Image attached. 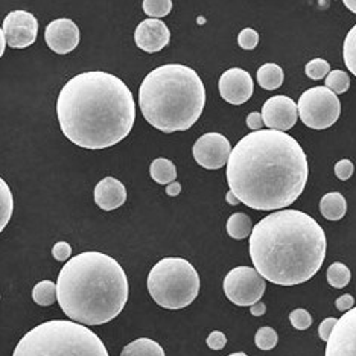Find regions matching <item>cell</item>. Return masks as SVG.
Here are the masks:
<instances>
[{"mask_svg": "<svg viewBox=\"0 0 356 356\" xmlns=\"http://www.w3.org/2000/svg\"><path fill=\"white\" fill-rule=\"evenodd\" d=\"M120 356H165V350L154 339L139 338L127 344Z\"/></svg>", "mask_w": 356, "mask_h": 356, "instance_id": "ffe728a7", "label": "cell"}, {"mask_svg": "<svg viewBox=\"0 0 356 356\" xmlns=\"http://www.w3.org/2000/svg\"><path fill=\"white\" fill-rule=\"evenodd\" d=\"M52 256L56 259V261H60V262L67 261V259H70V256H72V247H70L69 242H64V241L56 242V244L52 248Z\"/></svg>", "mask_w": 356, "mask_h": 356, "instance_id": "e575fe53", "label": "cell"}, {"mask_svg": "<svg viewBox=\"0 0 356 356\" xmlns=\"http://www.w3.org/2000/svg\"><path fill=\"white\" fill-rule=\"evenodd\" d=\"M352 279L350 270L341 262H335L332 264L327 268V282L330 286H334L337 289H341L344 286L349 285V282Z\"/></svg>", "mask_w": 356, "mask_h": 356, "instance_id": "d4e9b609", "label": "cell"}, {"mask_svg": "<svg viewBox=\"0 0 356 356\" xmlns=\"http://www.w3.org/2000/svg\"><path fill=\"white\" fill-rule=\"evenodd\" d=\"M238 43L242 49L253 51L254 47L259 44V34L252 28L242 29L238 35Z\"/></svg>", "mask_w": 356, "mask_h": 356, "instance_id": "1f68e13d", "label": "cell"}, {"mask_svg": "<svg viewBox=\"0 0 356 356\" xmlns=\"http://www.w3.org/2000/svg\"><path fill=\"white\" fill-rule=\"evenodd\" d=\"M298 110L296 102L288 96L277 95L266 99L262 107L264 125L277 131H288L297 122Z\"/></svg>", "mask_w": 356, "mask_h": 356, "instance_id": "4fadbf2b", "label": "cell"}, {"mask_svg": "<svg viewBox=\"0 0 356 356\" xmlns=\"http://www.w3.org/2000/svg\"><path fill=\"white\" fill-rule=\"evenodd\" d=\"M326 87L335 95H343L350 87V78L344 70H332L326 76Z\"/></svg>", "mask_w": 356, "mask_h": 356, "instance_id": "484cf974", "label": "cell"}, {"mask_svg": "<svg viewBox=\"0 0 356 356\" xmlns=\"http://www.w3.org/2000/svg\"><path fill=\"white\" fill-rule=\"evenodd\" d=\"M247 127L250 129H253V131H259V129H262V127H264L262 115H259L257 111L250 113V115L247 116Z\"/></svg>", "mask_w": 356, "mask_h": 356, "instance_id": "74e56055", "label": "cell"}, {"mask_svg": "<svg viewBox=\"0 0 356 356\" xmlns=\"http://www.w3.org/2000/svg\"><path fill=\"white\" fill-rule=\"evenodd\" d=\"M337 320L338 318H334V317L326 318V320H323V323L318 326V335H320V338L325 343H327V339H329V337L332 334V329H334Z\"/></svg>", "mask_w": 356, "mask_h": 356, "instance_id": "d590c367", "label": "cell"}, {"mask_svg": "<svg viewBox=\"0 0 356 356\" xmlns=\"http://www.w3.org/2000/svg\"><path fill=\"white\" fill-rule=\"evenodd\" d=\"M2 29L8 46L13 49H25L35 43L38 22L34 14L17 10L6 15Z\"/></svg>", "mask_w": 356, "mask_h": 356, "instance_id": "8fae6325", "label": "cell"}, {"mask_svg": "<svg viewBox=\"0 0 356 356\" xmlns=\"http://www.w3.org/2000/svg\"><path fill=\"white\" fill-rule=\"evenodd\" d=\"M127 201L125 186L115 177H105L95 188V203L105 212L124 206Z\"/></svg>", "mask_w": 356, "mask_h": 356, "instance_id": "e0dca14e", "label": "cell"}, {"mask_svg": "<svg viewBox=\"0 0 356 356\" xmlns=\"http://www.w3.org/2000/svg\"><path fill=\"white\" fill-rule=\"evenodd\" d=\"M289 321L293 327L298 330H306L312 325V317L306 309H296L289 314Z\"/></svg>", "mask_w": 356, "mask_h": 356, "instance_id": "4dcf8cb0", "label": "cell"}, {"mask_svg": "<svg viewBox=\"0 0 356 356\" xmlns=\"http://www.w3.org/2000/svg\"><path fill=\"white\" fill-rule=\"evenodd\" d=\"M326 356H356V307L337 320L327 339Z\"/></svg>", "mask_w": 356, "mask_h": 356, "instance_id": "7c38bea8", "label": "cell"}, {"mask_svg": "<svg viewBox=\"0 0 356 356\" xmlns=\"http://www.w3.org/2000/svg\"><path fill=\"white\" fill-rule=\"evenodd\" d=\"M329 72H330L329 63L326 60H321V58H315V60L309 61L305 67V74L307 75V78H311L314 81H318V79H323L325 76H327Z\"/></svg>", "mask_w": 356, "mask_h": 356, "instance_id": "f546056e", "label": "cell"}, {"mask_svg": "<svg viewBox=\"0 0 356 356\" xmlns=\"http://www.w3.org/2000/svg\"><path fill=\"white\" fill-rule=\"evenodd\" d=\"M320 212L327 221H339L347 212V201L339 192L326 193L320 201Z\"/></svg>", "mask_w": 356, "mask_h": 356, "instance_id": "ac0fdd59", "label": "cell"}, {"mask_svg": "<svg viewBox=\"0 0 356 356\" xmlns=\"http://www.w3.org/2000/svg\"><path fill=\"white\" fill-rule=\"evenodd\" d=\"M5 46H6V38L3 34V29L0 28V58H2V55L5 54Z\"/></svg>", "mask_w": 356, "mask_h": 356, "instance_id": "b9f144b4", "label": "cell"}, {"mask_svg": "<svg viewBox=\"0 0 356 356\" xmlns=\"http://www.w3.org/2000/svg\"><path fill=\"white\" fill-rule=\"evenodd\" d=\"M307 175L303 148L277 129H259L242 137L227 161L230 191L254 210L291 206L303 193Z\"/></svg>", "mask_w": 356, "mask_h": 356, "instance_id": "6da1fadb", "label": "cell"}, {"mask_svg": "<svg viewBox=\"0 0 356 356\" xmlns=\"http://www.w3.org/2000/svg\"><path fill=\"white\" fill-rule=\"evenodd\" d=\"M321 225L300 210H279L259 221L250 234V257L265 280L282 286L312 279L326 257Z\"/></svg>", "mask_w": 356, "mask_h": 356, "instance_id": "3957f363", "label": "cell"}, {"mask_svg": "<svg viewBox=\"0 0 356 356\" xmlns=\"http://www.w3.org/2000/svg\"><path fill=\"white\" fill-rule=\"evenodd\" d=\"M44 40L51 51L66 55L76 49L79 44V29L70 19H58L51 22L44 31Z\"/></svg>", "mask_w": 356, "mask_h": 356, "instance_id": "9a60e30c", "label": "cell"}, {"mask_svg": "<svg viewBox=\"0 0 356 356\" xmlns=\"http://www.w3.org/2000/svg\"><path fill=\"white\" fill-rule=\"evenodd\" d=\"M143 13L152 19H161L172 11V0H143Z\"/></svg>", "mask_w": 356, "mask_h": 356, "instance_id": "83f0119b", "label": "cell"}, {"mask_svg": "<svg viewBox=\"0 0 356 356\" xmlns=\"http://www.w3.org/2000/svg\"><path fill=\"white\" fill-rule=\"evenodd\" d=\"M169 40H171V32L159 19L143 20L134 32V42L137 47L148 54L161 51L169 44Z\"/></svg>", "mask_w": 356, "mask_h": 356, "instance_id": "2e32d148", "label": "cell"}, {"mask_svg": "<svg viewBox=\"0 0 356 356\" xmlns=\"http://www.w3.org/2000/svg\"><path fill=\"white\" fill-rule=\"evenodd\" d=\"M355 171V166L350 160H339L338 163L335 165V175L339 178L341 181L349 180V178L353 175Z\"/></svg>", "mask_w": 356, "mask_h": 356, "instance_id": "d6a6232c", "label": "cell"}, {"mask_svg": "<svg viewBox=\"0 0 356 356\" xmlns=\"http://www.w3.org/2000/svg\"><path fill=\"white\" fill-rule=\"evenodd\" d=\"M253 232L252 218L245 213H233L227 221V233L233 239H245Z\"/></svg>", "mask_w": 356, "mask_h": 356, "instance_id": "7402d4cb", "label": "cell"}, {"mask_svg": "<svg viewBox=\"0 0 356 356\" xmlns=\"http://www.w3.org/2000/svg\"><path fill=\"white\" fill-rule=\"evenodd\" d=\"M265 279L250 266H236L224 279V293L238 306H252L261 300L265 293Z\"/></svg>", "mask_w": 356, "mask_h": 356, "instance_id": "9c48e42d", "label": "cell"}, {"mask_svg": "<svg viewBox=\"0 0 356 356\" xmlns=\"http://www.w3.org/2000/svg\"><path fill=\"white\" fill-rule=\"evenodd\" d=\"M230 152L232 145L229 139L220 133H207L201 136L192 148L193 159L197 163L210 171L227 165Z\"/></svg>", "mask_w": 356, "mask_h": 356, "instance_id": "30bf717a", "label": "cell"}, {"mask_svg": "<svg viewBox=\"0 0 356 356\" xmlns=\"http://www.w3.org/2000/svg\"><path fill=\"white\" fill-rule=\"evenodd\" d=\"M254 341L261 350H273L279 341L277 332L273 327H261L256 332Z\"/></svg>", "mask_w": 356, "mask_h": 356, "instance_id": "f1b7e54d", "label": "cell"}, {"mask_svg": "<svg viewBox=\"0 0 356 356\" xmlns=\"http://www.w3.org/2000/svg\"><path fill=\"white\" fill-rule=\"evenodd\" d=\"M220 93L224 101L233 105L245 104L253 96L254 84L248 72L239 67L225 70L220 78Z\"/></svg>", "mask_w": 356, "mask_h": 356, "instance_id": "5bb4252c", "label": "cell"}, {"mask_svg": "<svg viewBox=\"0 0 356 356\" xmlns=\"http://www.w3.org/2000/svg\"><path fill=\"white\" fill-rule=\"evenodd\" d=\"M225 200H227V203H229L230 206H238V204L241 203V201L238 200V197L234 195V193H233L232 191L227 192V195H225Z\"/></svg>", "mask_w": 356, "mask_h": 356, "instance_id": "60d3db41", "label": "cell"}, {"mask_svg": "<svg viewBox=\"0 0 356 356\" xmlns=\"http://www.w3.org/2000/svg\"><path fill=\"white\" fill-rule=\"evenodd\" d=\"M206 343L209 346V349L212 350H222L225 344H227V338H225V335L222 334V332L220 330H215L210 334L206 339Z\"/></svg>", "mask_w": 356, "mask_h": 356, "instance_id": "836d02e7", "label": "cell"}, {"mask_svg": "<svg viewBox=\"0 0 356 356\" xmlns=\"http://www.w3.org/2000/svg\"><path fill=\"white\" fill-rule=\"evenodd\" d=\"M229 356H248V355L244 353V352H236V353H232V355H229Z\"/></svg>", "mask_w": 356, "mask_h": 356, "instance_id": "ee69618b", "label": "cell"}, {"mask_svg": "<svg viewBox=\"0 0 356 356\" xmlns=\"http://www.w3.org/2000/svg\"><path fill=\"white\" fill-rule=\"evenodd\" d=\"M56 300L72 321L98 326L115 320L128 300V279L118 261L99 252L69 259L58 274Z\"/></svg>", "mask_w": 356, "mask_h": 356, "instance_id": "277c9868", "label": "cell"}, {"mask_svg": "<svg viewBox=\"0 0 356 356\" xmlns=\"http://www.w3.org/2000/svg\"><path fill=\"white\" fill-rule=\"evenodd\" d=\"M56 116L63 134L84 149H105L124 140L136 120L133 93L108 72H84L61 88Z\"/></svg>", "mask_w": 356, "mask_h": 356, "instance_id": "7a4b0ae2", "label": "cell"}, {"mask_svg": "<svg viewBox=\"0 0 356 356\" xmlns=\"http://www.w3.org/2000/svg\"><path fill=\"white\" fill-rule=\"evenodd\" d=\"M343 56L344 63L349 72L356 76V25L349 31L346 35L344 46H343Z\"/></svg>", "mask_w": 356, "mask_h": 356, "instance_id": "4316f807", "label": "cell"}, {"mask_svg": "<svg viewBox=\"0 0 356 356\" xmlns=\"http://www.w3.org/2000/svg\"><path fill=\"white\" fill-rule=\"evenodd\" d=\"M13 356H108L93 330L72 320H51L31 329Z\"/></svg>", "mask_w": 356, "mask_h": 356, "instance_id": "8992f818", "label": "cell"}, {"mask_svg": "<svg viewBox=\"0 0 356 356\" xmlns=\"http://www.w3.org/2000/svg\"><path fill=\"white\" fill-rule=\"evenodd\" d=\"M302 122L312 129H326L341 115V102L326 86L306 90L297 104Z\"/></svg>", "mask_w": 356, "mask_h": 356, "instance_id": "ba28073f", "label": "cell"}, {"mask_svg": "<svg viewBox=\"0 0 356 356\" xmlns=\"http://www.w3.org/2000/svg\"><path fill=\"white\" fill-rule=\"evenodd\" d=\"M180 192H181V184L178 183V181H172V183H169L166 186V193H168L169 197L180 195Z\"/></svg>", "mask_w": 356, "mask_h": 356, "instance_id": "ab89813d", "label": "cell"}, {"mask_svg": "<svg viewBox=\"0 0 356 356\" xmlns=\"http://www.w3.org/2000/svg\"><path fill=\"white\" fill-rule=\"evenodd\" d=\"M32 298L40 306H52L56 302V283L42 280L32 289Z\"/></svg>", "mask_w": 356, "mask_h": 356, "instance_id": "cb8c5ba5", "label": "cell"}, {"mask_svg": "<svg viewBox=\"0 0 356 356\" xmlns=\"http://www.w3.org/2000/svg\"><path fill=\"white\" fill-rule=\"evenodd\" d=\"M285 75L280 66L274 63H266L257 70V83L264 90H276L282 84Z\"/></svg>", "mask_w": 356, "mask_h": 356, "instance_id": "d6986e66", "label": "cell"}, {"mask_svg": "<svg viewBox=\"0 0 356 356\" xmlns=\"http://www.w3.org/2000/svg\"><path fill=\"white\" fill-rule=\"evenodd\" d=\"M335 306L339 312H347L355 306V298L350 294H344V296L337 298Z\"/></svg>", "mask_w": 356, "mask_h": 356, "instance_id": "8d00e7d4", "label": "cell"}, {"mask_svg": "<svg viewBox=\"0 0 356 356\" xmlns=\"http://www.w3.org/2000/svg\"><path fill=\"white\" fill-rule=\"evenodd\" d=\"M206 105V88L193 69L165 64L145 76L139 88V107L145 120L161 133L186 131L200 119Z\"/></svg>", "mask_w": 356, "mask_h": 356, "instance_id": "5b68a950", "label": "cell"}, {"mask_svg": "<svg viewBox=\"0 0 356 356\" xmlns=\"http://www.w3.org/2000/svg\"><path fill=\"white\" fill-rule=\"evenodd\" d=\"M148 291L165 309H183L198 297L200 276L186 259L165 257L149 271Z\"/></svg>", "mask_w": 356, "mask_h": 356, "instance_id": "52a82bcc", "label": "cell"}, {"mask_svg": "<svg viewBox=\"0 0 356 356\" xmlns=\"http://www.w3.org/2000/svg\"><path fill=\"white\" fill-rule=\"evenodd\" d=\"M343 3L346 5L347 10L352 11L353 14H356V0H343Z\"/></svg>", "mask_w": 356, "mask_h": 356, "instance_id": "7bdbcfd3", "label": "cell"}, {"mask_svg": "<svg viewBox=\"0 0 356 356\" xmlns=\"http://www.w3.org/2000/svg\"><path fill=\"white\" fill-rule=\"evenodd\" d=\"M13 210H14V200H13L11 189L3 178L0 177V233L3 232L8 222H10L13 216Z\"/></svg>", "mask_w": 356, "mask_h": 356, "instance_id": "603a6c76", "label": "cell"}, {"mask_svg": "<svg viewBox=\"0 0 356 356\" xmlns=\"http://www.w3.org/2000/svg\"><path fill=\"white\" fill-rule=\"evenodd\" d=\"M149 174H151V178L156 183L159 184H169L175 181L177 178V168L175 165L172 163L171 160L168 159H156L151 163V168H149Z\"/></svg>", "mask_w": 356, "mask_h": 356, "instance_id": "44dd1931", "label": "cell"}, {"mask_svg": "<svg viewBox=\"0 0 356 356\" xmlns=\"http://www.w3.org/2000/svg\"><path fill=\"white\" fill-rule=\"evenodd\" d=\"M250 312H252V315H254V317H262V315L266 312V306L264 302L259 300L257 303L252 305V307H250Z\"/></svg>", "mask_w": 356, "mask_h": 356, "instance_id": "f35d334b", "label": "cell"}]
</instances>
